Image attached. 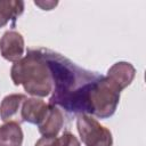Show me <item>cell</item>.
<instances>
[{
    "label": "cell",
    "instance_id": "3",
    "mask_svg": "<svg viewBox=\"0 0 146 146\" xmlns=\"http://www.w3.org/2000/svg\"><path fill=\"white\" fill-rule=\"evenodd\" d=\"M120 90L106 78L100 75L89 91V115L99 119L111 117L120 102Z\"/></svg>",
    "mask_w": 146,
    "mask_h": 146
},
{
    "label": "cell",
    "instance_id": "12",
    "mask_svg": "<svg viewBox=\"0 0 146 146\" xmlns=\"http://www.w3.org/2000/svg\"><path fill=\"white\" fill-rule=\"evenodd\" d=\"M54 146H81L79 139L71 132L65 131L59 137H55Z\"/></svg>",
    "mask_w": 146,
    "mask_h": 146
},
{
    "label": "cell",
    "instance_id": "7",
    "mask_svg": "<svg viewBox=\"0 0 146 146\" xmlns=\"http://www.w3.org/2000/svg\"><path fill=\"white\" fill-rule=\"evenodd\" d=\"M136 76V68L131 63L117 62L113 64L106 74V78L120 90L122 91L128 86L131 84Z\"/></svg>",
    "mask_w": 146,
    "mask_h": 146
},
{
    "label": "cell",
    "instance_id": "8",
    "mask_svg": "<svg viewBox=\"0 0 146 146\" xmlns=\"http://www.w3.org/2000/svg\"><path fill=\"white\" fill-rule=\"evenodd\" d=\"M26 96L23 94H10L7 95L0 104V119L6 122H17L21 123V111L22 105Z\"/></svg>",
    "mask_w": 146,
    "mask_h": 146
},
{
    "label": "cell",
    "instance_id": "4",
    "mask_svg": "<svg viewBox=\"0 0 146 146\" xmlns=\"http://www.w3.org/2000/svg\"><path fill=\"white\" fill-rule=\"evenodd\" d=\"M76 129L86 146H112L113 137L110 129L102 125L92 115L79 114Z\"/></svg>",
    "mask_w": 146,
    "mask_h": 146
},
{
    "label": "cell",
    "instance_id": "13",
    "mask_svg": "<svg viewBox=\"0 0 146 146\" xmlns=\"http://www.w3.org/2000/svg\"><path fill=\"white\" fill-rule=\"evenodd\" d=\"M34 5L35 6H38V7H40L42 10H51L54 7H56L57 5H58V2L57 1H43V2H41V1H34Z\"/></svg>",
    "mask_w": 146,
    "mask_h": 146
},
{
    "label": "cell",
    "instance_id": "10",
    "mask_svg": "<svg viewBox=\"0 0 146 146\" xmlns=\"http://www.w3.org/2000/svg\"><path fill=\"white\" fill-rule=\"evenodd\" d=\"M23 130L17 122H6L0 125V146H22Z\"/></svg>",
    "mask_w": 146,
    "mask_h": 146
},
{
    "label": "cell",
    "instance_id": "14",
    "mask_svg": "<svg viewBox=\"0 0 146 146\" xmlns=\"http://www.w3.org/2000/svg\"><path fill=\"white\" fill-rule=\"evenodd\" d=\"M55 137H41L34 146H54Z\"/></svg>",
    "mask_w": 146,
    "mask_h": 146
},
{
    "label": "cell",
    "instance_id": "11",
    "mask_svg": "<svg viewBox=\"0 0 146 146\" xmlns=\"http://www.w3.org/2000/svg\"><path fill=\"white\" fill-rule=\"evenodd\" d=\"M24 11V2L17 0H0V27L8 24L9 21H16Z\"/></svg>",
    "mask_w": 146,
    "mask_h": 146
},
{
    "label": "cell",
    "instance_id": "9",
    "mask_svg": "<svg viewBox=\"0 0 146 146\" xmlns=\"http://www.w3.org/2000/svg\"><path fill=\"white\" fill-rule=\"evenodd\" d=\"M48 104H46L42 99L32 97L26 98L22 105L21 111V119L22 122H29L31 124H36L42 120Z\"/></svg>",
    "mask_w": 146,
    "mask_h": 146
},
{
    "label": "cell",
    "instance_id": "5",
    "mask_svg": "<svg viewBox=\"0 0 146 146\" xmlns=\"http://www.w3.org/2000/svg\"><path fill=\"white\" fill-rule=\"evenodd\" d=\"M24 38L17 31H7L0 39V54L8 60L16 63L24 55Z\"/></svg>",
    "mask_w": 146,
    "mask_h": 146
},
{
    "label": "cell",
    "instance_id": "2",
    "mask_svg": "<svg viewBox=\"0 0 146 146\" xmlns=\"http://www.w3.org/2000/svg\"><path fill=\"white\" fill-rule=\"evenodd\" d=\"M10 78L15 86L22 84L24 90L34 97H47L52 91L51 72L41 49L29 50L14 63Z\"/></svg>",
    "mask_w": 146,
    "mask_h": 146
},
{
    "label": "cell",
    "instance_id": "6",
    "mask_svg": "<svg viewBox=\"0 0 146 146\" xmlns=\"http://www.w3.org/2000/svg\"><path fill=\"white\" fill-rule=\"evenodd\" d=\"M64 124V116L62 111L56 106L48 104L47 111L42 120L38 123L39 132L42 137H57Z\"/></svg>",
    "mask_w": 146,
    "mask_h": 146
},
{
    "label": "cell",
    "instance_id": "1",
    "mask_svg": "<svg viewBox=\"0 0 146 146\" xmlns=\"http://www.w3.org/2000/svg\"><path fill=\"white\" fill-rule=\"evenodd\" d=\"M41 50L52 78V96L49 104L58 105L67 112L89 114V91L100 75L76 66L55 51Z\"/></svg>",
    "mask_w": 146,
    "mask_h": 146
}]
</instances>
